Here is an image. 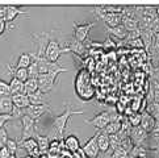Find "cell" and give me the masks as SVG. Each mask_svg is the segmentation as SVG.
Wrapping results in <instances>:
<instances>
[{
    "instance_id": "obj_1",
    "label": "cell",
    "mask_w": 159,
    "mask_h": 158,
    "mask_svg": "<svg viewBox=\"0 0 159 158\" xmlns=\"http://www.w3.org/2000/svg\"><path fill=\"white\" fill-rule=\"evenodd\" d=\"M84 109H72L70 105H66L65 107V111L62 112L61 115L58 116H54L53 117V121H52V131H53V137L55 140L61 138L65 133V129L67 127V123H69L70 117L72 115H83L84 114Z\"/></svg>"
},
{
    "instance_id": "obj_2",
    "label": "cell",
    "mask_w": 159,
    "mask_h": 158,
    "mask_svg": "<svg viewBox=\"0 0 159 158\" xmlns=\"http://www.w3.org/2000/svg\"><path fill=\"white\" fill-rule=\"evenodd\" d=\"M67 71V69L62 67V69L58 70H53V71H49L46 74H39L38 75V87H39V91H42L43 94H48L55 87V83H57V78L61 72H65Z\"/></svg>"
},
{
    "instance_id": "obj_3",
    "label": "cell",
    "mask_w": 159,
    "mask_h": 158,
    "mask_svg": "<svg viewBox=\"0 0 159 158\" xmlns=\"http://www.w3.org/2000/svg\"><path fill=\"white\" fill-rule=\"evenodd\" d=\"M67 52H69V49L67 48H65V49L61 48V45H59L58 41H55V40H50L46 49H45L43 57L46 58L48 61H50V62H57L61 58L62 54L67 53Z\"/></svg>"
},
{
    "instance_id": "obj_4",
    "label": "cell",
    "mask_w": 159,
    "mask_h": 158,
    "mask_svg": "<svg viewBox=\"0 0 159 158\" xmlns=\"http://www.w3.org/2000/svg\"><path fill=\"white\" fill-rule=\"evenodd\" d=\"M111 123H112L111 111H103L96 115L93 118H91V120H86V124L93 125L96 128V131H103L108 124H111Z\"/></svg>"
},
{
    "instance_id": "obj_5",
    "label": "cell",
    "mask_w": 159,
    "mask_h": 158,
    "mask_svg": "<svg viewBox=\"0 0 159 158\" xmlns=\"http://www.w3.org/2000/svg\"><path fill=\"white\" fill-rule=\"evenodd\" d=\"M99 133H100V131H96V133L93 134V136L82 146L84 153H86V156H87V158H99V156H100V149L98 146Z\"/></svg>"
},
{
    "instance_id": "obj_6",
    "label": "cell",
    "mask_w": 159,
    "mask_h": 158,
    "mask_svg": "<svg viewBox=\"0 0 159 158\" xmlns=\"http://www.w3.org/2000/svg\"><path fill=\"white\" fill-rule=\"evenodd\" d=\"M21 125H22V134H21V141H25L28 138H32L34 136V129H36V120H33L30 116L24 115L21 118Z\"/></svg>"
},
{
    "instance_id": "obj_7",
    "label": "cell",
    "mask_w": 159,
    "mask_h": 158,
    "mask_svg": "<svg viewBox=\"0 0 159 158\" xmlns=\"http://www.w3.org/2000/svg\"><path fill=\"white\" fill-rule=\"evenodd\" d=\"M95 24H96L95 21L87 22V24H78V22H74V37H75L78 41L84 44V41H86L88 35H89V30L95 26Z\"/></svg>"
},
{
    "instance_id": "obj_8",
    "label": "cell",
    "mask_w": 159,
    "mask_h": 158,
    "mask_svg": "<svg viewBox=\"0 0 159 158\" xmlns=\"http://www.w3.org/2000/svg\"><path fill=\"white\" fill-rule=\"evenodd\" d=\"M49 111H50V105H49V104H39V105H37V104H30L26 109H24L25 115L30 116L33 120H36V121L45 114V112H49Z\"/></svg>"
},
{
    "instance_id": "obj_9",
    "label": "cell",
    "mask_w": 159,
    "mask_h": 158,
    "mask_svg": "<svg viewBox=\"0 0 159 158\" xmlns=\"http://www.w3.org/2000/svg\"><path fill=\"white\" fill-rule=\"evenodd\" d=\"M149 136V132H146L141 125L139 127H133L132 132H130V138L134 142V145H146V140Z\"/></svg>"
},
{
    "instance_id": "obj_10",
    "label": "cell",
    "mask_w": 159,
    "mask_h": 158,
    "mask_svg": "<svg viewBox=\"0 0 159 158\" xmlns=\"http://www.w3.org/2000/svg\"><path fill=\"white\" fill-rule=\"evenodd\" d=\"M145 146L149 150H158L159 149V121L157 124V127L152 129L151 132H149V136H147Z\"/></svg>"
},
{
    "instance_id": "obj_11",
    "label": "cell",
    "mask_w": 159,
    "mask_h": 158,
    "mask_svg": "<svg viewBox=\"0 0 159 158\" xmlns=\"http://www.w3.org/2000/svg\"><path fill=\"white\" fill-rule=\"evenodd\" d=\"M20 148L26 150L28 153H29V156H32V157L33 156H38L39 153H41V150H39V148H38V142H37V140L34 137L28 138L25 141H21Z\"/></svg>"
},
{
    "instance_id": "obj_12",
    "label": "cell",
    "mask_w": 159,
    "mask_h": 158,
    "mask_svg": "<svg viewBox=\"0 0 159 158\" xmlns=\"http://www.w3.org/2000/svg\"><path fill=\"white\" fill-rule=\"evenodd\" d=\"M15 104L12 101V96L0 98V115H13Z\"/></svg>"
},
{
    "instance_id": "obj_13",
    "label": "cell",
    "mask_w": 159,
    "mask_h": 158,
    "mask_svg": "<svg viewBox=\"0 0 159 158\" xmlns=\"http://www.w3.org/2000/svg\"><path fill=\"white\" fill-rule=\"evenodd\" d=\"M157 124H158V120L155 117H152L149 112H143L142 114V121H141V127L145 129L146 132H151L152 129H154L157 127Z\"/></svg>"
},
{
    "instance_id": "obj_14",
    "label": "cell",
    "mask_w": 159,
    "mask_h": 158,
    "mask_svg": "<svg viewBox=\"0 0 159 158\" xmlns=\"http://www.w3.org/2000/svg\"><path fill=\"white\" fill-rule=\"evenodd\" d=\"M66 48L69 49V52H72V53L79 54V55L86 52V46H84V44L80 42V41H78L75 37L70 38L69 41L66 42Z\"/></svg>"
},
{
    "instance_id": "obj_15",
    "label": "cell",
    "mask_w": 159,
    "mask_h": 158,
    "mask_svg": "<svg viewBox=\"0 0 159 158\" xmlns=\"http://www.w3.org/2000/svg\"><path fill=\"white\" fill-rule=\"evenodd\" d=\"M63 144H65V148L69 151H71V153H75V151H78L82 148L80 141H79V138L75 136V134H69V136L65 138Z\"/></svg>"
},
{
    "instance_id": "obj_16",
    "label": "cell",
    "mask_w": 159,
    "mask_h": 158,
    "mask_svg": "<svg viewBox=\"0 0 159 158\" xmlns=\"http://www.w3.org/2000/svg\"><path fill=\"white\" fill-rule=\"evenodd\" d=\"M12 101H13L16 108H20V109H26L30 105V100H29V98H28V95H25V94L13 95Z\"/></svg>"
},
{
    "instance_id": "obj_17",
    "label": "cell",
    "mask_w": 159,
    "mask_h": 158,
    "mask_svg": "<svg viewBox=\"0 0 159 158\" xmlns=\"http://www.w3.org/2000/svg\"><path fill=\"white\" fill-rule=\"evenodd\" d=\"M33 63V58L30 53H22L15 65V69H29V66Z\"/></svg>"
},
{
    "instance_id": "obj_18",
    "label": "cell",
    "mask_w": 159,
    "mask_h": 158,
    "mask_svg": "<svg viewBox=\"0 0 159 158\" xmlns=\"http://www.w3.org/2000/svg\"><path fill=\"white\" fill-rule=\"evenodd\" d=\"M98 146L100 149V153H108L111 149V140H109V136L105 133H99V137H98Z\"/></svg>"
},
{
    "instance_id": "obj_19",
    "label": "cell",
    "mask_w": 159,
    "mask_h": 158,
    "mask_svg": "<svg viewBox=\"0 0 159 158\" xmlns=\"http://www.w3.org/2000/svg\"><path fill=\"white\" fill-rule=\"evenodd\" d=\"M107 30L109 32L112 36H115V37L120 38V40H125V38H128V36H129L128 29H126V28H125L122 24L117 25V26H113V28L107 26Z\"/></svg>"
},
{
    "instance_id": "obj_20",
    "label": "cell",
    "mask_w": 159,
    "mask_h": 158,
    "mask_svg": "<svg viewBox=\"0 0 159 158\" xmlns=\"http://www.w3.org/2000/svg\"><path fill=\"white\" fill-rule=\"evenodd\" d=\"M19 15H28V12L22 11L19 7H15V5H7V16H5V21L7 22L13 21Z\"/></svg>"
},
{
    "instance_id": "obj_21",
    "label": "cell",
    "mask_w": 159,
    "mask_h": 158,
    "mask_svg": "<svg viewBox=\"0 0 159 158\" xmlns=\"http://www.w3.org/2000/svg\"><path fill=\"white\" fill-rule=\"evenodd\" d=\"M9 86H11V92H12V96L13 95H19V94H25V83L16 79L15 77H12L9 82Z\"/></svg>"
},
{
    "instance_id": "obj_22",
    "label": "cell",
    "mask_w": 159,
    "mask_h": 158,
    "mask_svg": "<svg viewBox=\"0 0 159 158\" xmlns=\"http://www.w3.org/2000/svg\"><path fill=\"white\" fill-rule=\"evenodd\" d=\"M28 98L30 100V104H48V98H46V94H43L42 91H36L34 94H30L28 95Z\"/></svg>"
},
{
    "instance_id": "obj_23",
    "label": "cell",
    "mask_w": 159,
    "mask_h": 158,
    "mask_svg": "<svg viewBox=\"0 0 159 158\" xmlns=\"http://www.w3.org/2000/svg\"><path fill=\"white\" fill-rule=\"evenodd\" d=\"M76 94H78V96L83 101H88V100H91L93 98L95 91H93V88L91 87L89 84H86V86L82 87L79 91H76Z\"/></svg>"
},
{
    "instance_id": "obj_24",
    "label": "cell",
    "mask_w": 159,
    "mask_h": 158,
    "mask_svg": "<svg viewBox=\"0 0 159 158\" xmlns=\"http://www.w3.org/2000/svg\"><path fill=\"white\" fill-rule=\"evenodd\" d=\"M150 154V150L143 145H134L133 150L130 151V157H139V158H147Z\"/></svg>"
},
{
    "instance_id": "obj_25",
    "label": "cell",
    "mask_w": 159,
    "mask_h": 158,
    "mask_svg": "<svg viewBox=\"0 0 159 158\" xmlns=\"http://www.w3.org/2000/svg\"><path fill=\"white\" fill-rule=\"evenodd\" d=\"M8 67H9V71L12 72L16 79H19V81L24 82V83L29 79V72H28V69H12L11 66H8Z\"/></svg>"
},
{
    "instance_id": "obj_26",
    "label": "cell",
    "mask_w": 159,
    "mask_h": 158,
    "mask_svg": "<svg viewBox=\"0 0 159 158\" xmlns=\"http://www.w3.org/2000/svg\"><path fill=\"white\" fill-rule=\"evenodd\" d=\"M38 79L37 78H29L25 82V95H30L34 94L36 91H38Z\"/></svg>"
},
{
    "instance_id": "obj_27",
    "label": "cell",
    "mask_w": 159,
    "mask_h": 158,
    "mask_svg": "<svg viewBox=\"0 0 159 158\" xmlns=\"http://www.w3.org/2000/svg\"><path fill=\"white\" fill-rule=\"evenodd\" d=\"M36 140L38 142V148L41 150V153H45L48 149H50V137L48 136H41V134H37L36 136Z\"/></svg>"
},
{
    "instance_id": "obj_28",
    "label": "cell",
    "mask_w": 159,
    "mask_h": 158,
    "mask_svg": "<svg viewBox=\"0 0 159 158\" xmlns=\"http://www.w3.org/2000/svg\"><path fill=\"white\" fill-rule=\"evenodd\" d=\"M121 128H122V123H118V121L111 123L103 129V133L108 134V136H112V134H117L118 132L121 131Z\"/></svg>"
},
{
    "instance_id": "obj_29",
    "label": "cell",
    "mask_w": 159,
    "mask_h": 158,
    "mask_svg": "<svg viewBox=\"0 0 159 158\" xmlns=\"http://www.w3.org/2000/svg\"><path fill=\"white\" fill-rule=\"evenodd\" d=\"M151 84H152V87L150 90V99H152V101L159 104V82L157 79H152Z\"/></svg>"
},
{
    "instance_id": "obj_30",
    "label": "cell",
    "mask_w": 159,
    "mask_h": 158,
    "mask_svg": "<svg viewBox=\"0 0 159 158\" xmlns=\"http://www.w3.org/2000/svg\"><path fill=\"white\" fill-rule=\"evenodd\" d=\"M3 96H12V92H11L9 83L0 79V98H3Z\"/></svg>"
},
{
    "instance_id": "obj_31",
    "label": "cell",
    "mask_w": 159,
    "mask_h": 158,
    "mask_svg": "<svg viewBox=\"0 0 159 158\" xmlns=\"http://www.w3.org/2000/svg\"><path fill=\"white\" fill-rule=\"evenodd\" d=\"M128 120L130 121V124H132V127H139L141 125V121H142V114H139V112H134V114H132Z\"/></svg>"
},
{
    "instance_id": "obj_32",
    "label": "cell",
    "mask_w": 159,
    "mask_h": 158,
    "mask_svg": "<svg viewBox=\"0 0 159 158\" xmlns=\"http://www.w3.org/2000/svg\"><path fill=\"white\" fill-rule=\"evenodd\" d=\"M109 140H111V150L112 151H115L117 148H120L122 140L118 137V134H112V136H109Z\"/></svg>"
},
{
    "instance_id": "obj_33",
    "label": "cell",
    "mask_w": 159,
    "mask_h": 158,
    "mask_svg": "<svg viewBox=\"0 0 159 158\" xmlns=\"http://www.w3.org/2000/svg\"><path fill=\"white\" fill-rule=\"evenodd\" d=\"M111 158H129V153L120 146V148H117L115 151H112Z\"/></svg>"
},
{
    "instance_id": "obj_34",
    "label": "cell",
    "mask_w": 159,
    "mask_h": 158,
    "mask_svg": "<svg viewBox=\"0 0 159 158\" xmlns=\"http://www.w3.org/2000/svg\"><path fill=\"white\" fill-rule=\"evenodd\" d=\"M8 140H9L8 132H7V129H5V127H4V128L0 129V148H4V146H7Z\"/></svg>"
},
{
    "instance_id": "obj_35",
    "label": "cell",
    "mask_w": 159,
    "mask_h": 158,
    "mask_svg": "<svg viewBox=\"0 0 159 158\" xmlns=\"http://www.w3.org/2000/svg\"><path fill=\"white\" fill-rule=\"evenodd\" d=\"M28 72H29V78H38L39 71H38V66H37V63H36L34 61H33V63L29 66Z\"/></svg>"
},
{
    "instance_id": "obj_36",
    "label": "cell",
    "mask_w": 159,
    "mask_h": 158,
    "mask_svg": "<svg viewBox=\"0 0 159 158\" xmlns=\"http://www.w3.org/2000/svg\"><path fill=\"white\" fill-rule=\"evenodd\" d=\"M7 148H8V150L11 151V153L15 154V153H16V150L19 149L17 141L13 140V138H9V140H8V142H7Z\"/></svg>"
},
{
    "instance_id": "obj_37",
    "label": "cell",
    "mask_w": 159,
    "mask_h": 158,
    "mask_svg": "<svg viewBox=\"0 0 159 158\" xmlns=\"http://www.w3.org/2000/svg\"><path fill=\"white\" fill-rule=\"evenodd\" d=\"M126 44L129 45V46H133V48H143L145 46V44H143V41H142L141 37L134 38V40H132V41H128Z\"/></svg>"
},
{
    "instance_id": "obj_38",
    "label": "cell",
    "mask_w": 159,
    "mask_h": 158,
    "mask_svg": "<svg viewBox=\"0 0 159 158\" xmlns=\"http://www.w3.org/2000/svg\"><path fill=\"white\" fill-rule=\"evenodd\" d=\"M12 118H13L12 115H0V129L4 128L5 123L9 121V120H12Z\"/></svg>"
},
{
    "instance_id": "obj_39",
    "label": "cell",
    "mask_w": 159,
    "mask_h": 158,
    "mask_svg": "<svg viewBox=\"0 0 159 158\" xmlns=\"http://www.w3.org/2000/svg\"><path fill=\"white\" fill-rule=\"evenodd\" d=\"M12 153L8 150L7 146H4V148H0V158H11Z\"/></svg>"
},
{
    "instance_id": "obj_40",
    "label": "cell",
    "mask_w": 159,
    "mask_h": 158,
    "mask_svg": "<svg viewBox=\"0 0 159 158\" xmlns=\"http://www.w3.org/2000/svg\"><path fill=\"white\" fill-rule=\"evenodd\" d=\"M101 45H103V48H116V44L112 41L111 36H108V37H107V40H105V41H104L103 44H101Z\"/></svg>"
},
{
    "instance_id": "obj_41",
    "label": "cell",
    "mask_w": 159,
    "mask_h": 158,
    "mask_svg": "<svg viewBox=\"0 0 159 158\" xmlns=\"http://www.w3.org/2000/svg\"><path fill=\"white\" fill-rule=\"evenodd\" d=\"M7 30V21L0 19V36L4 35V32Z\"/></svg>"
},
{
    "instance_id": "obj_42",
    "label": "cell",
    "mask_w": 159,
    "mask_h": 158,
    "mask_svg": "<svg viewBox=\"0 0 159 158\" xmlns=\"http://www.w3.org/2000/svg\"><path fill=\"white\" fill-rule=\"evenodd\" d=\"M25 158H33V157H32V156H26Z\"/></svg>"
},
{
    "instance_id": "obj_43",
    "label": "cell",
    "mask_w": 159,
    "mask_h": 158,
    "mask_svg": "<svg viewBox=\"0 0 159 158\" xmlns=\"http://www.w3.org/2000/svg\"><path fill=\"white\" fill-rule=\"evenodd\" d=\"M11 158H16V156H15V154H12V156H11Z\"/></svg>"
},
{
    "instance_id": "obj_44",
    "label": "cell",
    "mask_w": 159,
    "mask_h": 158,
    "mask_svg": "<svg viewBox=\"0 0 159 158\" xmlns=\"http://www.w3.org/2000/svg\"><path fill=\"white\" fill-rule=\"evenodd\" d=\"M133 158H139V157H133Z\"/></svg>"
},
{
    "instance_id": "obj_45",
    "label": "cell",
    "mask_w": 159,
    "mask_h": 158,
    "mask_svg": "<svg viewBox=\"0 0 159 158\" xmlns=\"http://www.w3.org/2000/svg\"><path fill=\"white\" fill-rule=\"evenodd\" d=\"M24 158H25V157H24Z\"/></svg>"
}]
</instances>
